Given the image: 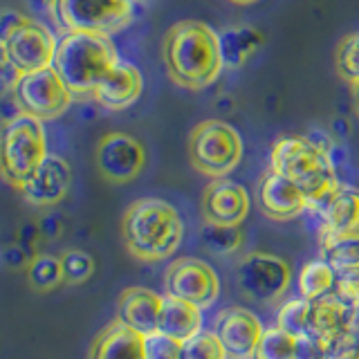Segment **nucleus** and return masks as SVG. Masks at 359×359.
Masks as SVG:
<instances>
[{"label": "nucleus", "mask_w": 359, "mask_h": 359, "mask_svg": "<svg viewBox=\"0 0 359 359\" xmlns=\"http://www.w3.org/2000/svg\"><path fill=\"white\" fill-rule=\"evenodd\" d=\"M61 265L65 283L70 285H81L95 274V258L83 250H65L61 254Z\"/></svg>", "instance_id": "obj_32"}, {"label": "nucleus", "mask_w": 359, "mask_h": 359, "mask_svg": "<svg viewBox=\"0 0 359 359\" xmlns=\"http://www.w3.org/2000/svg\"><path fill=\"white\" fill-rule=\"evenodd\" d=\"M157 330L177 341H187L202 330V310L189 301L164 294Z\"/></svg>", "instance_id": "obj_22"}, {"label": "nucleus", "mask_w": 359, "mask_h": 359, "mask_svg": "<svg viewBox=\"0 0 359 359\" xmlns=\"http://www.w3.org/2000/svg\"><path fill=\"white\" fill-rule=\"evenodd\" d=\"M355 339H357V344H359V332H355Z\"/></svg>", "instance_id": "obj_40"}, {"label": "nucleus", "mask_w": 359, "mask_h": 359, "mask_svg": "<svg viewBox=\"0 0 359 359\" xmlns=\"http://www.w3.org/2000/svg\"><path fill=\"white\" fill-rule=\"evenodd\" d=\"M0 39L5 41L9 59L20 74L52 67L59 39L39 18L3 11V16H0Z\"/></svg>", "instance_id": "obj_7"}, {"label": "nucleus", "mask_w": 359, "mask_h": 359, "mask_svg": "<svg viewBox=\"0 0 359 359\" xmlns=\"http://www.w3.org/2000/svg\"><path fill=\"white\" fill-rule=\"evenodd\" d=\"M137 0H56L54 20L65 32H90L112 36L135 18Z\"/></svg>", "instance_id": "obj_8"}, {"label": "nucleus", "mask_w": 359, "mask_h": 359, "mask_svg": "<svg viewBox=\"0 0 359 359\" xmlns=\"http://www.w3.org/2000/svg\"><path fill=\"white\" fill-rule=\"evenodd\" d=\"M14 101L20 112L41 121L59 119L72 104V90L65 86L54 67L20 74L14 86Z\"/></svg>", "instance_id": "obj_10"}, {"label": "nucleus", "mask_w": 359, "mask_h": 359, "mask_svg": "<svg viewBox=\"0 0 359 359\" xmlns=\"http://www.w3.org/2000/svg\"><path fill=\"white\" fill-rule=\"evenodd\" d=\"M18 76H20V72L16 70V65L9 59L5 41L0 39V97L7 95V93H14V86L18 81Z\"/></svg>", "instance_id": "obj_35"}, {"label": "nucleus", "mask_w": 359, "mask_h": 359, "mask_svg": "<svg viewBox=\"0 0 359 359\" xmlns=\"http://www.w3.org/2000/svg\"><path fill=\"white\" fill-rule=\"evenodd\" d=\"M162 59L168 79L187 90H205L224 70L218 32L202 20H180L166 32Z\"/></svg>", "instance_id": "obj_1"}, {"label": "nucleus", "mask_w": 359, "mask_h": 359, "mask_svg": "<svg viewBox=\"0 0 359 359\" xmlns=\"http://www.w3.org/2000/svg\"><path fill=\"white\" fill-rule=\"evenodd\" d=\"M254 359H299V337L278 325L265 328L256 346Z\"/></svg>", "instance_id": "obj_27"}, {"label": "nucleus", "mask_w": 359, "mask_h": 359, "mask_svg": "<svg viewBox=\"0 0 359 359\" xmlns=\"http://www.w3.org/2000/svg\"><path fill=\"white\" fill-rule=\"evenodd\" d=\"M180 359H227V353L216 332L200 330L191 339L182 341V355Z\"/></svg>", "instance_id": "obj_31"}, {"label": "nucleus", "mask_w": 359, "mask_h": 359, "mask_svg": "<svg viewBox=\"0 0 359 359\" xmlns=\"http://www.w3.org/2000/svg\"><path fill=\"white\" fill-rule=\"evenodd\" d=\"M330 359H359V344L355 339V334L351 337V339H346L337 346L330 355Z\"/></svg>", "instance_id": "obj_36"}, {"label": "nucleus", "mask_w": 359, "mask_h": 359, "mask_svg": "<svg viewBox=\"0 0 359 359\" xmlns=\"http://www.w3.org/2000/svg\"><path fill=\"white\" fill-rule=\"evenodd\" d=\"M337 280V272L323 261H310L301 267L299 272V294L308 301H319L323 297H328Z\"/></svg>", "instance_id": "obj_25"}, {"label": "nucleus", "mask_w": 359, "mask_h": 359, "mask_svg": "<svg viewBox=\"0 0 359 359\" xmlns=\"http://www.w3.org/2000/svg\"><path fill=\"white\" fill-rule=\"evenodd\" d=\"M27 278L29 285L36 292H52L61 283H65L61 256L52 254H36L27 263Z\"/></svg>", "instance_id": "obj_28"}, {"label": "nucleus", "mask_w": 359, "mask_h": 359, "mask_svg": "<svg viewBox=\"0 0 359 359\" xmlns=\"http://www.w3.org/2000/svg\"><path fill=\"white\" fill-rule=\"evenodd\" d=\"M25 5L29 9H34L36 14H48L54 18V7H56V0H25Z\"/></svg>", "instance_id": "obj_37"}, {"label": "nucleus", "mask_w": 359, "mask_h": 359, "mask_svg": "<svg viewBox=\"0 0 359 359\" xmlns=\"http://www.w3.org/2000/svg\"><path fill=\"white\" fill-rule=\"evenodd\" d=\"M144 353L146 359H180V355H182V341L155 330L151 334H144Z\"/></svg>", "instance_id": "obj_33"}, {"label": "nucleus", "mask_w": 359, "mask_h": 359, "mask_svg": "<svg viewBox=\"0 0 359 359\" xmlns=\"http://www.w3.org/2000/svg\"><path fill=\"white\" fill-rule=\"evenodd\" d=\"M213 332L218 334L227 359H254L256 346L265 328L252 310L229 306L216 314Z\"/></svg>", "instance_id": "obj_13"}, {"label": "nucleus", "mask_w": 359, "mask_h": 359, "mask_svg": "<svg viewBox=\"0 0 359 359\" xmlns=\"http://www.w3.org/2000/svg\"><path fill=\"white\" fill-rule=\"evenodd\" d=\"M334 67L346 83L359 86V32H353L339 41L334 50Z\"/></svg>", "instance_id": "obj_30"}, {"label": "nucleus", "mask_w": 359, "mask_h": 359, "mask_svg": "<svg viewBox=\"0 0 359 359\" xmlns=\"http://www.w3.org/2000/svg\"><path fill=\"white\" fill-rule=\"evenodd\" d=\"M334 294L339 297L346 303V306L359 310V269H346V272H337Z\"/></svg>", "instance_id": "obj_34"}, {"label": "nucleus", "mask_w": 359, "mask_h": 359, "mask_svg": "<svg viewBox=\"0 0 359 359\" xmlns=\"http://www.w3.org/2000/svg\"><path fill=\"white\" fill-rule=\"evenodd\" d=\"M256 202L269 220L287 222L292 218H299L303 211H308L310 200L303 191L287 180L285 175L276 173L274 168L263 173L261 182L256 189Z\"/></svg>", "instance_id": "obj_16"}, {"label": "nucleus", "mask_w": 359, "mask_h": 359, "mask_svg": "<svg viewBox=\"0 0 359 359\" xmlns=\"http://www.w3.org/2000/svg\"><path fill=\"white\" fill-rule=\"evenodd\" d=\"M353 97H355V108H357V115H359V86H353Z\"/></svg>", "instance_id": "obj_38"}, {"label": "nucleus", "mask_w": 359, "mask_h": 359, "mask_svg": "<svg viewBox=\"0 0 359 359\" xmlns=\"http://www.w3.org/2000/svg\"><path fill=\"white\" fill-rule=\"evenodd\" d=\"M48 157V135L43 121L16 112L0 126V177L16 191L36 173Z\"/></svg>", "instance_id": "obj_5"}, {"label": "nucleus", "mask_w": 359, "mask_h": 359, "mask_svg": "<svg viewBox=\"0 0 359 359\" xmlns=\"http://www.w3.org/2000/svg\"><path fill=\"white\" fill-rule=\"evenodd\" d=\"M321 258L334 272L359 269V229L321 233Z\"/></svg>", "instance_id": "obj_24"}, {"label": "nucleus", "mask_w": 359, "mask_h": 359, "mask_svg": "<svg viewBox=\"0 0 359 359\" xmlns=\"http://www.w3.org/2000/svg\"><path fill=\"white\" fill-rule=\"evenodd\" d=\"M310 319H312V301L299 297V299H290L280 306L276 314V325L303 339V337H310Z\"/></svg>", "instance_id": "obj_29"}, {"label": "nucleus", "mask_w": 359, "mask_h": 359, "mask_svg": "<svg viewBox=\"0 0 359 359\" xmlns=\"http://www.w3.org/2000/svg\"><path fill=\"white\" fill-rule=\"evenodd\" d=\"M229 3H233V5H254V3H258V0H229Z\"/></svg>", "instance_id": "obj_39"}, {"label": "nucleus", "mask_w": 359, "mask_h": 359, "mask_svg": "<svg viewBox=\"0 0 359 359\" xmlns=\"http://www.w3.org/2000/svg\"><path fill=\"white\" fill-rule=\"evenodd\" d=\"M218 39H220L222 63L224 67H231V70L243 67L265 45L263 32L250 25L227 27L218 34Z\"/></svg>", "instance_id": "obj_23"}, {"label": "nucleus", "mask_w": 359, "mask_h": 359, "mask_svg": "<svg viewBox=\"0 0 359 359\" xmlns=\"http://www.w3.org/2000/svg\"><path fill=\"white\" fill-rule=\"evenodd\" d=\"M115 43L104 34L65 32L59 39L52 67L72 90V95H90L119 63Z\"/></svg>", "instance_id": "obj_4"}, {"label": "nucleus", "mask_w": 359, "mask_h": 359, "mask_svg": "<svg viewBox=\"0 0 359 359\" xmlns=\"http://www.w3.org/2000/svg\"><path fill=\"white\" fill-rule=\"evenodd\" d=\"M137 3H149V0H137Z\"/></svg>", "instance_id": "obj_41"}, {"label": "nucleus", "mask_w": 359, "mask_h": 359, "mask_svg": "<svg viewBox=\"0 0 359 359\" xmlns=\"http://www.w3.org/2000/svg\"><path fill=\"white\" fill-rule=\"evenodd\" d=\"M269 168L292 180L308 196L310 207H317L339 187L334 164L328 151L303 135H283L272 144Z\"/></svg>", "instance_id": "obj_3"}, {"label": "nucleus", "mask_w": 359, "mask_h": 359, "mask_svg": "<svg viewBox=\"0 0 359 359\" xmlns=\"http://www.w3.org/2000/svg\"><path fill=\"white\" fill-rule=\"evenodd\" d=\"M355 321L357 310L346 306L337 294H328L319 301H312L310 337H317L334 351L341 341L355 334Z\"/></svg>", "instance_id": "obj_17"}, {"label": "nucleus", "mask_w": 359, "mask_h": 359, "mask_svg": "<svg viewBox=\"0 0 359 359\" xmlns=\"http://www.w3.org/2000/svg\"><path fill=\"white\" fill-rule=\"evenodd\" d=\"M319 216L321 233H339L359 229V189L339 184L321 205L312 207Z\"/></svg>", "instance_id": "obj_20"}, {"label": "nucleus", "mask_w": 359, "mask_h": 359, "mask_svg": "<svg viewBox=\"0 0 359 359\" xmlns=\"http://www.w3.org/2000/svg\"><path fill=\"white\" fill-rule=\"evenodd\" d=\"M121 236L133 258L142 263H160L180 250L184 241V220L171 202L140 198L123 211Z\"/></svg>", "instance_id": "obj_2"}, {"label": "nucleus", "mask_w": 359, "mask_h": 359, "mask_svg": "<svg viewBox=\"0 0 359 359\" xmlns=\"http://www.w3.org/2000/svg\"><path fill=\"white\" fill-rule=\"evenodd\" d=\"M202 247L213 256H229L238 252L245 243V233L241 224H211L205 222L200 229Z\"/></svg>", "instance_id": "obj_26"}, {"label": "nucleus", "mask_w": 359, "mask_h": 359, "mask_svg": "<svg viewBox=\"0 0 359 359\" xmlns=\"http://www.w3.org/2000/svg\"><path fill=\"white\" fill-rule=\"evenodd\" d=\"M144 90V76L137 65L130 61H119L104 81L97 86L93 99L106 110H126L140 99Z\"/></svg>", "instance_id": "obj_18"}, {"label": "nucleus", "mask_w": 359, "mask_h": 359, "mask_svg": "<svg viewBox=\"0 0 359 359\" xmlns=\"http://www.w3.org/2000/svg\"><path fill=\"white\" fill-rule=\"evenodd\" d=\"M252 198L247 189L233 180L220 177L211 182L202 191L200 198V216L202 222L211 224H243L250 216Z\"/></svg>", "instance_id": "obj_14"}, {"label": "nucleus", "mask_w": 359, "mask_h": 359, "mask_svg": "<svg viewBox=\"0 0 359 359\" xmlns=\"http://www.w3.org/2000/svg\"><path fill=\"white\" fill-rule=\"evenodd\" d=\"M233 280L245 299L269 306V303H278L287 294L292 269L280 256L267 252H250L236 263Z\"/></svg>", "instance_id": "obj_9"}, {"label": "nucleus", "mask_w": 359, "mask_h": 359, "mask_svg": "<svg viewBox=\"0 0 359 359\" xmlns=\"http://www.w3.org/2000/svg\"><path fill=\"white\" fill-rule=\"evenodd\" d=\"M95 164L101 177L110 184H128L146 166L144 144L128 133L112 130L97 142Z\"/></svg>", "instance_id": "obj_12"}, {"label": "nucleus", "mask_w": 359, "mask_h": 359, "mask_svg": "<svg viewBox=\"0 0 359 359\" xmlns=\"http://www.w3.org/2000/svg\"><path fill=\"white\" fill-rule=\"evenodd\" d=\"M88 359H146L144 334L115 319L95 337Z\"/></svg>", "instance_id": "obj_21"}, {"label": "nucleus", "mask_w": 359, "mask_h": 359, "mask_svg": "<svg viewBox=\"0 0 359 359\" xmlns=\"http://www.w3.org/2000/svg\"><path fill=\"white\" fill-rule=\"evenodd\" d=\"M162 301L164 297L149 287H126L117 299V321L142 334H151L160 323Z\"/></svg>", "instance_id": "obj_19"}, {"label": "nucleus", "mask_w": 359, "mask_h": 359, "mask_svg": "<svg viewBox=\"0 0 359 359\" xmlns=\"http://www.w3.org/2000/svg\"><path fill=\"white\" fill-rule=\"evenodd\" d=\"M166 297L182 299L200 310L211 308L220 297V278L209 263L196 256H182L166 267L164 274Z\"/></svg>", "instance_id": "obj_11"}, {"label": "nucleus", "mask_w": 359, "mask_h": 359, "mask_svg": "<svg viewBox=\"0 0 359 359\" xmlns=\"http://www.w3.org/2000/svg\"><path fill=\"white\" fill-rule=\"evenodd\" d=\"M243 160V137L231 123L205 119L189 135V162L211 180L227 177Z\"/></svg>", "instance_id": "obj_6"}, {"label": "nucleus", "mask_w": 359, "mask_h": 359, "mask_svg": "<svg viewBox=\"0 0 359 359\" xmlns=\"http://www.w3.org/2000/svg\"><path fill=\"white\" fill-rule=\"evenodd\" d=\"M72 189V166L61 155L48 153L25 184L20 189L22 200L32 207L50 209L65 200Z\"/></svg>", "instance_id": "obj_15"}]
</instances>
